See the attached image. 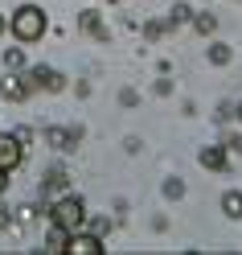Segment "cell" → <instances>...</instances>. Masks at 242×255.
<instances>
[{"label": "cell", "instance_id": "9", "mask_svg": "<svg viewBox=\"0 0 242 255\" xmlns=\"http://www.w3.org/2000/svg\"><path fill=\"white\" fill-rule=\"evenodd\" d=\"M4 62H8V66H12V70H17V66H21V62H25V58H21V50H8V54H4Z\"/></svg>", "mask_w": 242, "mask_h": 255}, {"label": "cell", "instance_id": "3", "mask_svg": "<svg viewBox=\"0 0 242 255\" xmlns=\"http://www.w3.org/2000/svg\"><path fill=\"white\" fill-rule=\"evenodd\" d=\"M21 144H25L21 136H0V169H4V173H12L21 165V156H25Z\"/></svg>", "mask_w": 242, "mask_h": 255}, {"label": "cell", "instance_id": "6", "mask_svg": "<svg viewBox=\"0 0 242 255\" xmlns=\"http://www.w3.org/2000/svg\"><path fill=\"white\" fill-rule=\"evenodd\" d=\"M222 210L230 214V218H242V194H226L222 198Z\"/></svg>", "mask_w": 242, "mask_h": 255}, {"label": "cell", "instance_id": "2", "mask_svg": "<svg viewBox=\"0 0 242 255\" xmlns=\"http://www.w3.org/2000/svg\"><path fill=\"white\" fill-rule=\"evenodd\" d=\"M82 222H86V210H82V202H78V198H66V202L54 206V227H58L62 235L82 231Z\"/></svg>", "mask_w": 242, "mask_h": 255}, {"label": "cell", "instance_id": "4", "mask_svg": "<svg viewBox=\"0 0 242 255\" xmlns=\"http://www.w3.org/2000/svg\"><path fill=\"white\" fill-rule=\"evenodd\" d=\"M62 251H70V255H103V243L94 235L74 231V235H66V247H62Z\"/></svg>", "mask_w": 242, "mask_h": 255}, {"label": "cell", "instance_id": "11", "mask_svg": "<svg viewBox=\"0 0 242 255\" xmlns=\"http://www.w3.org/2000/svg\"><path fill=\"white\" fill-rule=\"evenodd\" d=\"M4 25H8V21H4V17H0V33H4Z\"/></svg>", "mask_w": 242, "mask_h": 255}, {"label": "cell", "instance_id": "5", "mask_svg": "<svg viewBox=\"0 0 242 255\" xmlns=\"http://www.w3.org/2000/svg\"><path fill=\"white\" fill-rule=\"evenodd\" d=\"M201 165L205 169H222L226 165V152L222 148H201Z\"/></svg>", "mask_w": 242, "mask_h": 255}, {"label": "cell", "instance_id": "1", "mask_svg": "<svg viewBox=\"0 0 242 255\" xmlns=\"http://www.w3.org/2000/svg\"><path fill=\"white\" fill-rule=\"evenodd\" d=\"M12 33H17L21 41H37L41 33H45V12L37 8V4H25V8H17L12 12Z\"/></svg>", "mask_w": 242, "mask_h": 255}, {"label": "cell", "instance_id": "7", "mask_svg": "<svg viewBox=\"0 0 242 255\" xmlns=\"http://www.w3.org/2000/svg\"><path fill=\"white\" fill-rule=\"evenodd\" d=\"M0 91H4V99H25V87H21V78H4V87H0Z\"/></svg>", "mask_w": 242, "mask_h": 255}, {"label": "cell", "instance_id": "10", "mask_svg": "<svg viewBox=\"0 0 242 255\" xmlns=\"http://www.w3.org/2000/svg\"><path fill=\"white\" fill-rule=\"evenodd\" d=\"M0 189H4V169H0Z\"/></svg>", "mask_w": 242, "mask_h": 255}, {"label": "cell", "instance_id": "8", "mask_svg": "<svg viewBox=\"0 0 242 255\" xmlns=\"http://www.w3.org/2000/svg\"><path fill=\"white\" fill-rule=\"evenodd\" d=\"M33 78H37L41 87H62V83H58V74H54V70H45V66H41V70H33Z\"/></svg>", "mask_w": 242, "mask_h": 255}]
</instances>
